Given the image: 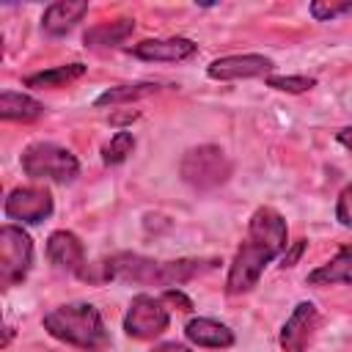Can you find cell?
I'll return each instance as SVG.
<instances>
[{
	"instance_id": "24",
	"label": "cell",
	"mask_w": 352,
	"mask_h": 352,
	"mask_svg": "<svg viewBox=\"0 0 352 352\" xmlns=\"http://www.w3.org/2000/svg\"><path fill=\"white\" fill-rule=\"evenodd\" d=\"M162 302H170V305H179V311H192V300L179 289V286H173V289H165L162 292Z\"/></svg>"
},
{
	"instance_id": "15",
	"label": "cell",
	"mask_w": 352,
	"mask_h": 352,
	"mask_svg": "<svg viewBox=\"0 0 352 352\" xmlns=\"http://www.w3.org/2000/svg\"><path fill=\"white\" fill-rule=\"evenodd\" d=\"M88 14V3H69V0H60V3H50L41 14V28L44 33L50 36H63L69 33L82 16Z\"/></svg>"
},
{
	"instance_id": "4",
	"label": "cell",
	"mask_w": 352,
	"mask_h": 352,
	"mask_svg": "<svg viewBox=\"0 0 352 352\" xmlns=\"http://www.w3.org/2000/svg\"><path fill=\"white\" fill-rule=\"evenodd\" d=\"M19 162H22L25 176L41 179V182L69 184L80 173V160L69 148H63V146H58L52 140H36V143H30L22 151Z\"/></svg>"
},
{
	"instance_id": "2",
	"label": "cell",
	"mask_w": 352,
	"mask_h": 352,
	"mask_svg": "<svg viewBox=\"0 0 352 352\" xmlns=\"http://www.w3.org/2000/svg\"><path fill=\"white\" fill-rule=\"evenodd\" d=\"M214 258H179V261H154L138 253H116L102 264L107 280L143 283V286H182L195 275L214 270Z\"/></svg>"
},
{
	"instance_id": "22",
	"label": "cell",
	"mask_w": 352,
	"mask_h": 352,
	"mask_svg": "<svg viewBox=\"0 0 352 352\" xmlns=\"http://www.w3.org/2000/svg\"><path fill=\"white\" fill-rule=\"evenodd\" d=\"M308 11L316 22H333L344 14H352V3H322V0H316V3H311Z\"/></svg>"
},
{
	"instance_id": "23",
	"label": "cell",
	"mask_w": 352,
	"mask_h": 352,
	"mask_svg": "<svg viewBox=\"0 0 352 352\" xmlns=\"http://www.w3.org/2000/svg\"><path fill=\"white\" fill-rule=\"evenodd\" d=\"M336 220L344 228H352V184H346L336 198Z\"/></svg>"
},
{
	"instance_id": "14",
	"label": "cell",
	"mask_w": 352,
	"mask_h": 352,
	"mask_svg": "<svg viewBox=\"0 0 352 352\" xmlns=\"http://www.w3.org/2000/svg\"><path fill=\"white\" fill-rule=\"evenodd\" d=\"M305 280L311 286H333V283L352 286V242L341 245L330 261H324L316 270H311Z\"/></svg>"
},
{
	"instance_id": "9",
	"label": "cell",
	"mask_w": 352,
	"mask_h": 352,
	"mask_svg": "<svg viewBox=\"0 0 352 352\" xmlns=\"http://www.w3.org/2000/svg\"><path fill=\"white\" fill-rule=\"evenodd\" d=\"M319 319L322 316H319V308L314 302H308V300L297 302L280 327V336H278L280 349L283 352H305L308 344L314 341L316 330H319Z\"/></svg>"
},
{
	"instance_id": "20",
	"label": "cell",
	"mask_w": 352,
	"mask_h": 352,
	"mask_svg": "<svg viewBox=\"0 0 352 352\" xmlns=\"http://www.w3.org/2000/svg\"><path fill=\"white\" fill-rule=\"evenodd\" d=\"M132 148H135V135L126 132V129H121V132H116V135L102 146V162H104V165H121V162L132 154Z\"/></svg>"
},
{
	"instance_id": "5",
	"label": "cell",
	"mask_w": 352,
	"mask_h": 352,
	"mask_svg": "<svg viewBox=\"0 0 352 352\" xmlns=\"http://www.w3.org/2000/svg\"><path fill=\"white\" fill-rule=\"evenodd\" d=\"M179 173L192 190L204 192V190H214V187L228 182L231 162H228V157L220 146L204 143V146H195V148L184 151V157L179 162Z\"/></svg>"
},
{
	"instance_id": "11",
	"label": "cell",
	"mask_w": 352,
	"mask_h": 352,
	"mask_svg": "<svg viewBox=\"0 0 352 352\" xmlns=\"http://www.w3.org/2000/svg\"><path fill=\"white\" fill-rule=\"evenodd\" d=\"M129 55L140 60H154V63H182L198 55V44L184 36H170V38H146L138 41L126 50Z\"/></svg>"
},
{
	"instance_id": "12",
	"label": "cell",
	"mask_w": 352,
	"mask_h": 352,
	"mask_svg": "<svg viewBox=\"0 0 352 352\" xmlns=\"http://www.w3.org/2000/svg\"><path fill=\"white\" fill-rule=\"evenodd\" d=\"M47 258L55 270L85 275V245L74 231H52L47 236Z\"/></svg>"
},
{
	"instance_id": "21",
	"label": "cell",
	"mask_w": 352,
	"mask_h": 352,
	"mask_svg": "<svg viewBox=\"0 0 352 352\" xmlns=\"http://www.w3.org/2000/svg\"><path fill=\"white\" fill-rule=\"evenodd\" d=\"M267 85L275 91H286V94H305L316 85V77H305V74H270Z\"/></svg>"
},
{
	"instance_id": "8",
	"label": "cell",
	"mask_w": 352,
	"mask_h": 352,
	"mask_svg": "<svg viewBox=\"0 0 352 352\" xmlns=\"http://www.w3.org/2000/svg\"><path fill=\"white\" fill-rule=\"evenodd\" d=\"M55 204H52V195L47 187H36V184H28V187H14L6 201H3V212L8 220H16V223H41L52 214Z\"/></svg>"
},
{
	"instance_id": "3",
	"label": "cell",
	"mask_w": 352,
	"mask_h": 352,
	"mask_svg": "<svg viewBox=\"0 0 352 352\" xmlns=\"http://www.w3.org/2000/svg\"><path fill=\"white\" fill-rule=\"evenodd\" d=\"M44 330L82 352H102L110 344V333L104 327V319L96 305L91 302H66L44 314L41 319Z\"/></svg>"
},
{
	"instance_id": "1",
	"label": "cell",
	"mask_w": 352,
	"mask_h": 352,
	"mask_svg": "<svg viewBox=\"0 0 352 352\" xmlns=\"http://www.w3.org/2000/svg\"><path fill=\"white\" fill-rule=\"evenodd\" d=\"M286 245H289V228L283 214L272 206H258L250 214L245 239L239 242L231 258V267L226 275V292L231 297L248 294L258 283L264 267L272 258H278L286 250Z\"/></svg>"
},
{
	"instance_id": "13",
	"label": "cell",
	"mask_w": 352,
	"mask_h": 352,
	"mask_svg": "<svg viewBox=\"0 0 352 352\" xmlns=\"http://www.w3.org/2000/svg\"><path fill=\"white\" fill-rule=\"evenodd\" d=\"M184 336L187 341H192L195 346H206V349H228L234 346V330L217 319L209 316H195L184 324Z\"/></svg>"
},
{
	"instance_id": "18",
	"label": "cell",
	"mask_w": 352,
	"mask_h": 352,
	"mask_svg": "<svg viewBox=\"0 0 352 352\" xmlns=\"http://www.w3.org/2000/svg\"><path fill=\"white\" fill-rule=\"evenodd\" d=\"M85 72H88V66L80 63V60L77 63H63V66H52V69L28 74L25 77V85L28 88H66L69 82L80 80Z\"/></svg>"
},
{
	"instance_id": "27",
	"label": "cell",
	"mask_w": 352,
	"mask_h": 352,
	"mask_svg": "<svg viewBox=\"0 0 352 352\" xmlns=\"http://www.w3.org/2000/svg\"><path fill=\"white\" fill-rule=\"evenodd\" d=\"M302 248H305V242H302V239H300V242H297V245H294V250H292V253H289V256H283V267H294V261H297V256H300V253H302Z\"/></svg>"
},
{
	"instance_id": "19",
	"label": "cell",
	"mask_w": 352,
	"mask_h": 352,
	"mask_svg": "<svg viewBox=\"0 0 352 352\" xmlns=\"http://www.w3.org/2000/svg\"><path fill=\"white\" fill-rule=\"evenodd\" d=\"M162 85L160 82H135V85H116V88H107L104 94L96 96V107H107V104H124V102H135L140 96H148V94H157Z\"/></svg>"
},
{
	"instance_id": "16",
	"label": "cell",
	"mask_w": 352,
	"mask_h": 352,
	"mask_svg": "<svg viewBox=\"0 0 352 352\" xmlns=\"http://www.w3.org/2000/svg\"><path fill=\"white\" fill-rule=\"evenodd\" d=\"M44 116V104L28 94L3 91L0 94V118L3 121H36Z\"/></svg>"
},
{
	"instance_id": "26",
	"label": "cell",
	"mask_w": 352,
	"mask_h": 352,
	"mask_svg": "<svg viewBox=\"0 0 352 352\" xmlns=\"http://www.w3.org/2000/svg\"><path fill=\"white\" fill-rule=\"evenodd\" d=\"M336 140H338V143H341L346 151H352V126H344V129L336 135Z\"/></svg>"
},
{
	"instance_id": "10",
	"label": "cell",
	"mask_w": 352,
	"mask_h": 352,
	"mask_svg": "<svg viewBox=\"0 0 352 352\" xmlns=\"http://www.w3.org/2000/svg\"><path fill=\"white\" fill-rule=\"evenodd\" d=\"M275 72V60L258 52H245V55H226L214 58L206 66V74L212 80H250V77H270Z\"/></svg>"
},
{
	"instance_id": "6",
	"label": "cell",
	"mask_w": 352,
	"mask_h": 352,
	"mask_svg": "<svg viewBox=\"0 0 352 352\" xmlns=\"http://www.w3.org/2000/svg\"><path fill=\"white\" fill-rule=\"evenodd\" d=\"M33 267V239L14 223L0 228V286L11 289L28 278Z\"/></svg>"
},
{
	"instance_id": "17",
	"label": "cell",
	"mask_w": 352,
	"mask_h": 352,
	"mask_svg": "<svg viewBox=\"0 0 352 352\" xmlns=\"http://www.w3.org/2000/svg\"><path fill=\"white\" fill-rule=\"evenodd\" d=\"M135 30V19H113V22H99L85 30V44L99 50V47H116L124 44Z\"/></svg>"
},
{
	"instance_id": "25",
	"label": "cell",
	"mask_w": 352,
	"mask_h": 352,
	"mask_svg": "<svg viewBox=\"0 0 352 352\" xmlns=\"http://www.w3.org/2000/svg\"><path fill=\"white\" fill-rule=\"evenodd\" d=\"M151 352H192V349L184 344H176V341H165V344H157Z\"/></svg>"
},
{
	"instance_id": "7",
	"label": "cell",
	"mask_w": 352,
	"mask_h": 352,
	"mask_svg": "<svg viewBox=\"0 0 352 352\" xmlns=\"http://www.w3.org/2000/svg\"><path fill=\"white\" fill-rule=\"evenodd\" d=\"M170 324V314L162 302V297L151 294H135L126 314H124V333L138 341H151L162 336Z\"/></svg>"
}]
</instances>
